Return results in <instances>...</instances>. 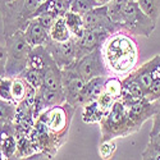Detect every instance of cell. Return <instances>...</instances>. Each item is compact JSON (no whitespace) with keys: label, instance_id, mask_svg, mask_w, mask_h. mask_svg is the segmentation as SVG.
<instances>
[{"label":"cell","instance_id":"1","mask_svg":"<svg viewBox=\"0 0 160 160\" xmlns=\"http://www.w3.org/2000/svg\"><path fill=\"white\" fill-rule=\"evenodd\" d=\"M101 51L112 76H127L138 63V46L135 36L123 30L112 33L106 38Z\"/></svg>","mask_w":160,"mask_h":160},{"label":"cell","instance_id":"2","mask_svg":"<svg viewBox=\"0 0 160 160\" xmlns=\"http://www.w3.org/2000/svg\"><path fill=\"white\" fill-rule=\"evenodd\" d=\"M45 0H12L0 10L4 37L24 31Z\"/></svg>","mask_w":160,"mask_h":160},{"label":"cell","instance_id":"3","mask_svg":"<svg viewBox=\"0 0 160 160\" xmlns=\"http://www.w3.org/2000/svg\"><path fill=\"white\" fill-rule=\"evenodd\" d=\"M99 126L101 133L100 141L124 138L140 131L131 121L127 106L121 100H117L112 109L104 114Z\"/></svg>","mask_w":160,"mask_h":160},{"label":"cell","instance_id":"4","mask_svg":"<svg viewBox=\"0 0 160 160\" xmlns=\"http://www.w3.org/2000/svg\"><path fill=\"white\" fill-rule=\"evenodd\" d=\"M5 38L7 64L4 77H18L28 67V57L32 46L28 44L23 31H18Z\"/></svg>","mask_w":160,"mask_h":160},{"label":"cell","instance_id":"5","mask_svg":"<svg viewBox=\"0 0 160 160\" xmlns=\"http://www.w3.org/2000/svg\"><path fill=\"white\" fill-rule=\"evenodd\" d=\"M76 112V108L68 102L60 105L51 106L41 113L36 121H40L49 131L52 136L59 138L63 143L68 137V132L71 128L72 118Z\"/></svg>","mask_w":160,"mask_h":160},{"label":"cell","instance_id":"6","mask_svg":"<svg viewBox=\"0 0 160 160\" xmlns=\"http://www.w3.org/2000/svg\"><path fill=\"white\" fill-rule=\"evenodd\" d=\"M119 26L121 30L132 36H143L149 38L156 27V22L145 14L136 0H129L123 10Z\"/></svg>","mask_w":160,"mask_h":160},{"label":"cell","instance_id":"7","mask_svg":"<svg viewBox=\"0 0 160 160\" xmlns=\"http://www.w3.org/2000/svg\"><path fill=\"white\" fill-rule=\"evenodd\" d=\"M71 67L85 81H88V79L98 76H110L108 68H106V64L104 62L101 48L74 60V63H72Z\"/></svg>","mask_w":160,"mask_h":160},{"label":"cell","instance_id":"8","mask_svg":"<svg viewBox=\"0 0 160 160\" xmlns=\"http://www.w3.org/2000/svg\"><path fill=\"white\" fill-rule=\"evenodd\" d=\"M62 82L65 102L77 109L78 106H81V95L87 81H85L71 65H68L62 69Z\"/></svg>","mask_w":160,"mask_h":160},{"label":"cell","instance_id":"9","mask_svg":"<svg viewBox=\"0 0 160 160\" xmlns=\"http://www.w3.org/2000/svg\"><path fill=\"white\" fill-rule=\"evenodd\" d=\"M85 27L88 30H104L110 33H114L121 30L119 24L112 21L108 13V7L105 5H99L90 12L85 13L82 16Z\"/></svg>","mask_w":160,"mask_h":160},{"label":"cell","instance_id":"10","mask_svg":"<svg viewBox=\"0 0 160 160\" xmlns=\"http://www.w3.org/2000/svg\"><path fill=\"white\" fill-rule=\"evenodd\" d=\"M45 49L62 69L71 65L76 60V38L74 37H71L68 41H63V42L52 41L50 38L48 44L45 45Z\"/></svg>","mask_w":160,"mask_h":160},{"label":"cell","instance_id":"11","mask_svg":"<svg viewBox=\"0 0 160 160\" xmlns=\"http://www.w3.org/2000/svg\"><path fill=\"white\" fill-rule=\"evenodd\" d=\"M112 33L104 30H88L83 32L81 37L76 38V60L85 57L88 52L100 49L105 40Z\"/></svg>","mask_w":160,"mask_h":160},{"label":"cell","instance_id":"12","mask_svg":"<svg viewBox=\"0 0 160 160\" xmlns=\"http://www.w3.org/2000/svg\"><path fill=\"white\" fill-rule=\"evenodd\" d=\"M127 110H128V115L131 118V121L133 122V124L138 129H141L143 123L146 121H149L150 118H152L155 105H154V101H150L145 98L143 100H141L136 104L127 106Z\"/></svg>","mask_w":160,"mask_h":160},{"label":"cell","instance_id":"13","mask_svg":"<svg viewBox=\"0 0 160 160\" xmlns=\"http://www.w3.org/2000/svg\"><path fill=\"white\" fill-rule=\"evenodd\" d=\"M122 85H123V88H122L121 101L126 106H131V105L136 104V102H138L146 98L143 88L129 74H127L122 79Z\"/></svg>","mask_w":160,"mask_h":160},{"label":"cell","instance_id":"14","mask_svg":"<svg viewBox=\"0 0 160 160\" xmlns=\"http://www.w3.org/2000/svg\"><path fill=\"white\" fill-rule=\"evenodd\" d=\"M23 32H24V36H26V38H27L28 44L32 48L45 46L48 44V41L50 40L49 31L36 18H32L28 22L27 27H26V30Z\"/></svg>","mask_w":160,"mask_h":160},{"label":"cell","instance_id":"15","mask_svg":"<svg viewBox=\"0 0 160 160\" xmlns=\"http://www.w3.org/2000/svg\"><path fill=\"white\" fill-rule=\"evenodd\" d=\"M108 76H98L88 79L81 95V108L92 101H96L99 95L104 91V85Z\"/></svg>","mask_w":160,"mask_h":160},{"label":"cell","instance_id":"16","mask_svg":"<svg viewBox=\"0 0 160 160\" xmlns=\"http://www.w3.org/2000/svg\"><path fill=\"white\" fill-rule=\"evenodd\" d=\"M71 3L72 0H45L37 9L35 17L42 12H51L58 17H64L71 10Z\"/></svg>","mask_w":160,"mask_h":160},{"label":"cell","instance_id":"17","mask_svg":"<svg viewBox=\"0 0 160 160\" xmlns=\"http://www.w3.org/2000/svg\"><path fill=\"white\" fill-rule=\"evenodd\" d=\"M49 59H50V54L45 49V46L32 48L28 57V67L42 72L45 69V67L48 65Z\"/></svg>","mask_w":160,"mask_h":160},{"label":"cell","instance_id":"18","mask_svg":"<svg viewBox=\"0 0 160 160\" xmlns=\"http://www.w3.org/2000/svg\"><path fill=\"white\" fill-rule=\"evenodd\" d=\"M64 19H65V23H67V26H68V28L72 33V37L78 38V37H81L83 35V32L86 31L83 18H82L81 14H78V13H74V12L69 10L64 16Z\"/></svg>","mask_w":160,"mask_h":160},{"label":"cell","instance_id":"19","mask_svg":"<svg viewBox=\"0 0 160 160\" xmlns=\"http://www.w3.org/2000/svg\"><path fill=\"white\" fill-rule=\"evenodd\" d=\"M35 88L31 85H28L24 81L22 77H14L12 81V96H13V102L19 104L26 99V96L28 95V92Z\"/></svg>","mask_w":160,"mask_h":160},{"label":"cell","instance_id":"20","mask_svg":"<svg viewBox=\"0 0 160 160\" xmlns=\"http://www.w3.org/2000/svg\"><path fill=\"white\" fill-rule=\"evenodd\" d=\"M49 33H50V38L52 41H58V42L68 41V40L72 37V33L65 23L64 17H59L57 19V22L52 24V27L50 28Z\"/></svg>","mask_w":160,"mask_h":160},{"label":"cell","instance_id":"21","mask_svg":"<svg viewBox=\"0 0 160 160\" xmlns=\"http://www.w3.org/2000/svg\"><path fill=\"white\" fill-rule=\"evenodd\" d=\"M104 117L102 110L99 108L96 101H92L85 106H82V121L87 124H96Z\"/></svg>","mask_w":160,"mask_h":160},{"label":"cell","instance_id":"22","mask_svg":"<svg viewBox=\"0 0 160 160\" xmlns=\"http://www.w3.org/2000/svg\"><path fill=\"white\" fill-rule=\"evenodd\" d=\"M142 160H160V133L150 136L146 149L141 152Z\"/></svg>","mask_w":160,"mask_h":160},{"label":"cell","instance_id":"23","mask_svg":"<svg viewBox=\"0 0 160 160\" xmlns=\"http://www.w3.org/2000/svg\"><path fill=\"white\" fill-rule=\"evenodd\" d=\"M122 88H123L122 79H119L118 76H112L110 74V76L106 77V81H105V85H104V91L108 92L112 98H114L115 100H121Z\"/></svg>","mask_w":160,"mask_h":160},{"label":"cell","instance_id":"24","mask_svg":"<svg viewBox=\"0 0 160 160\" xmlns=\"http://www.w3.org/2000/svg\"><path fill=\"white\" fill-rule=\"evenodd\" d=\"M145 14H148L154 22L160 17V0H136Z\"/></svg>","mask_w":160,"mask_h":160},{"label":"cell","instance_id":"25","mask_svg":"<svg viewBox=\"0 0 160 160\" xmlns=\"http://www.w3.org/2000/svg\"><path fill=\"white\" fill-rule=\"evenodd\" d=\"M128 2H129V0H110V2L106 4V7H108L109 17L117 24L121 23L123 10H124V8H126ZM119 27H121V26H119Z\"/></svg>","mask_w":160,"mask_h":160},{"label":"cell","instance_id":"26","mask_svg":"<svg viewBox=\"0 0 160 160\" xmlns=\"http://www.w3.org/2000/svg\"><path fill=\"white\" fill-rule=\"evenodd\" d=\"M17 113V104L0 99V123L14 122Z\"/></svg>","mask_w":160,"mask_h":160},{"label":"cell","instance_id":"27","mask_svg":"<svg viewBox=\"0 0 160 160\" xmlns=\"http://www.w3.org/2000/svg\"><path fill=\"white\" fill-rule=\"evenodd\" d=\"M19 77H22L26 82L31 85L32 87H35L36 90L42 86V72L33 69L31 67H27V68L19 74Z\"/></svg>","mask_w":160,"mask_h":160},{"label":"cell","instance_id":"28","mask_svg":"<svg viewBox=\"0 0 160 160\" xmlns=\"http://www.w3.org/2000/svg\"><path fill=\"white\" fill-rule=\"evenodd\" d=\"M99 5H101V4L98 2V0H72L71 10L83 16L85 13L90 12L91 9H94Z\"/></svg>","mask_w":160,"mask_h":160},{"label":"cell","instance_id":"29","mask_svg":"<svg viewBox=\"0 0 160 160\" xmlns=\"http://www.w3.org/2000/svg\"><path fill=\"white\" fill-rule=\"evenodd\" d=\"M99 156L102 160L113 159L115 151H117V142L115 140H108V141H100L99 145Z\"/></svg>","mask_w":160,"mask_h":160},{"label":"cell","instance_id":"30","mask_svg":"<svg viewBox=\"0 0 160 160\" xmlns=\"http://www.w3.org/2000/svg\"><path fill=\"white\" fill-rule=\"evenodd\" d=\"M12 81H13V78L10 77H0V99L13 102Z\"/></svg>","mask_w":160,"mask_h":160},{"label":"cell","instance_id":"31","mask_svg":"<svg viewBox=\"0 0 160 160\" xmlns=\"http://www.w3.org/2000/svg\"><path fill=\"white\" fill-rule=\"evenodd\" d=\"M115 101H117V100H115L114 98H112L106 91H102L101 94L99 95L98 100H96V102H98V105H99V108L102 110L104 114H105V113H108V112L112 109V106H113V104H114Z\"/></svg>","mask_w":160,"mask_h":160},{"label":"cell","instance_id":"32","mask_svg":"<svg viewBox=\"0 0 160 160\" xmlns=\"http://www.w3.org/2000/svg\"><path fill=\"white\" fill-rule=\"evenodd\" d=\"M35 18H36L40 23H41L48 31H50V28L52 27V24L57 22V19H58L59 17L55 16L54 13H51V12H42V13H40L38 16H36Z\"/></svg>","mask_w":160,"mask_h":160},{"label":"cell","instance_id":"33","mask_svg":"<svg viewBox=\"0 0 160 160\" xmlns=\"http://www.w3.org/2000/svg\"><path fill=\"white\" fill-rule=\"evenodd\" d=\"M154 105H155V110L152 115V128L150 131V136L160 133V99L154 100Z\"/></svg>","mask_w":160,"mask_h":160},{"label":"cell","instance_id":"34","mask_svg":"<svg viewBox=\"0 0 160 160\" xmlns=\"http://www.w3.org/2000/svg\"><path fill=\"white\" fill-rule=\"evenodd\" d=\"M5 64H7V48L0 44V77L5 74Z\"/></svg>","mask_w":160,"mask_h":160},{"label":"cell","instance_id":"35","mask_svg":"<svg viewBox=\"0 0 160 160\" xmlns=\"http://www.w3.org/2000/svg\"><path fill=\"white\" fill-rule=\"evenodd\" d=\"M9 123H12V122H7V123H0V143H2V137H3V135H4L5 129L8 128ZM3 159H5V158H4V155H3L2 148H0V160H3Z\"/></svg>","mask_w":160,"mask_h":160},{"label":"cell","instance_id":"36","mask_svg":"<svg viewBox=\"0 0 160 160\" xmlns=\"http://www.w3.org/2000/svg\"><path fill=\"white\" fill-rule=\"evenodd\" d=\"M9 2H12V0H0V10H2V9L4 8V5H5L7 3H9Z\"/></svg>","mask_w":160,"mask_h":160},{"label":"cell","instance_id":"37","mask_svg":"<svg viewBox=\"0 0 160 160\" xmlns=\"http://www.w3.org/2000/svg\"><path fill=\"white\" fill-rule=\"evenodd\" d=\"M98 2H99L101 5H105V4H108V3L110 2V0H98Z\"/></svg>","mask_w":160,"mask_h":160}]
</instances>
